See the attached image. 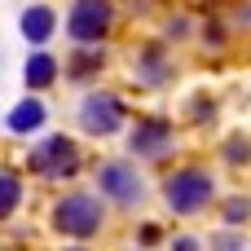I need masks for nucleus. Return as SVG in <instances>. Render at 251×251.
<instances>
[{"label": "nucleus", "mask_w": 251, "mask_h": 251, "mask_svg": "<svg viewBox=\"0 0 251 251\" xmlns=\"http://www.w3.org/2000/svg\"><path fill=\"white\" fill-rule=\"evenodd\" d=\"M212 194H216V185H212V176H207L203 168H181V172H172V176H168V185H163L168 207H172V212H181V216H190V212L207 207V199H212Z\"/></svg>", "instance_id": "f257e3e1"}, {"label": "nucleus", "mask_w": 251, "mask_h": 251, "mask_svg": "<svg viewBox=\"0 0 251 251\" xmlns=\"http://www.w3.org/2000/svg\"><path fill=\"white\" fill-rule=\"evenodd\" d=\"M53 225L71 238H93L101 229V203L93 194H66L57 207H53Z\"/></svg>", "instance_id": "f03ea898"}, {"label": "nucleus", "mask_w": 251, "mask_h": 251, "mask_svg": "<svg viewBox=\"0 0 251 251\" xmlns=\"http://www.w3.org/2000/svg\"><path fill=\"white\" fill-rule=\"evenodd\" d=\"M79 128L93 137H110L124 128V101L115 93H88L79 101Z\"/></svg>", "instance_id": "7ed1b4c3"}, {"label": "nucleus", "mask_w": 251, "mask_h": 251, "mask_svg": "<svg viewBox=\"0 0 251 251\" xmlns=\"http://www.w3.org/2000/svg\"><path fill=\"white\" fill-rule=\"evenodd\" d=\"M110 0H75L71 4V13H66V35L71 40H79V44H93V40H101L106 35V26H110Z\"/></svg>", "instance_id": "20e7f679"}, {"label": "nucleus", "mask_w": 251, "mask_h": 251, "mask_svg": "<svg viewBox=\"0 0 251 251\" xmlns=\"http://www.w3.org/2000/svg\"><path fill=\"white\" fill-rule=\"evenodd\" d=\"M31 172H40V176H71L75 168H79V150H75V141H66V137H44L35 150H31Z\"/></svg>", "instance_id": "39448f33"}, {"label": "nucleus", "mask_w": 251, "mask_h": 251, "mask_svg": "<svg viewBox=\"0 0 251 251\" xmlns=\"http://www.w3.org/2000/svg\"><path fill=\"white\" fill-rule=\"evenodd\" d=\"M97 185H101V194L115 199V203H137V199H141V176H137V168L124 163V159L101 163V168H97Z\"/></svg>", "instance_id": "423d86ee"}, {"label": "nucleus", "mask_w": 251, "mask_h": 251, "mask_svg": "<svg viewBox=\"0 0 251 251\" xmlns=\"http://www.w3.org/2000/svg\"><path fill=\"white\" fill-rule=\"evenodd\" d=\"M128 146H132L137 154L154 159V154H163V150L172 146V124H168V119H159V115H150V119H141V124L132 128Z\"/></svg>", "instance_id": "0eeeda50"}, {"label": "nucleus", "mask_w": 251, "mask_h": 251, "mask_svg": "<svg viewBox=\"0 0 251 251\" xmlns=\"http://www.w3.org/2000/svg\"><path fill=\"white\" fill-rule=\"evenodd\" d=\"M18 26H22V35H26L31 44H44V40L53 35L57 18H53V9H49V4H31V9H22Z\"/></svg>", "instance_id": "6e6552de"}, {"label": "nucleus", "mask_w": 251, "mask_h": 251, "mask_svg": "<svg viewBox=\"0 0 251 251\" xmlns=\"http://www.w3.org/2000/svg\"><path fill=\"white\" fill-rule=\"evenodd\" d=\"M44 119H49V110H44V101H40V97H26V101H18V106L9 110V128H13V132L44 128Z\"/></svg>", "instance_id": "1a4fd4ad"}, {"label": "nucleus", "mask_w": 251, "mask_h": 251, "mask_svg": "<svg viewBox=\"0 0 251 251\" xmlns=\"http://www.w3.org/2000/svg\"><path fill=\"white\" fill-rule=\"evenodd\" d=\"M22 75H26V88H49L53 79H57V62L49 57V53H31L26 57V66H22Z\"/></svg>", "instance_id": "9d476101"}, {"label": "nucleus", "mask_w": 251, "mask_h": 251, "mask_svg": "<svg viewBox=\"0 0 251 251\" xmlns=\"http://www.w3.org/2000/svg\"><path fill=\"white\" fill-rule=\"evenodd\" d=\"M137 75H141L146 84H159V79H168V66H163V49H159V44H150V49L137 57Z\"/></svg>", "instance_id": "9b49d317"}, {"label": "nucleus", "mask_w": 251, "mask_h": 251, "mask_svg": "<svg viewBox=\"0 0 251 251\" xmlns=\"http://www.w3.org/2000/svg\"><path fill=\"white\" fill-rule=\"evenodd\" d=\"M18 203H22V185H18V176H13V172H4V168H0V221H4Z\"/></svg>", "instance_id": "f8f14e48"}, {"label": "nucleus", "mask_w": 251, "mask_h": 251, "mask_svg": "<svg viewBox=\"0 0 251 251\" xmlns=\"http://www.w3.org/2000/svg\"><path fill=\"white\" fill-rule=\"evenodd\" d=\"M225 159H229V163H247L251 159V141L247 137H229V141H225Z\"/></svg>", "instance_id": "ddd939ff"}, {"label": "nucleus", "mask_w": 251, "mask_h": 251, "mask_svg": "<svg viewBox=\"0 0 251 251\" xmlns=\"http://www.w3.org/2000/svg\"><path fill=\"white\" fill-rule=\"evenodd\" d=\"M251 216V199H229L225 203V225H243Z\"/></svg>", "instance_id": "4468645a"}, {"label": "nucleus", "mask_w": 251, "mask_h": 251, "mask_svg": "<svg viewBox=\"0 0 251 251\" xmlns=\"http://www.w3.org/2000/svg\"><path fill=\"white\" fill-rule=\"evenodd\" d=\"M212 247H216V251H243V238H238V234H216Z\"/></svg>", "instance_id": "2eb2a0df"}, {"label": "nucleus", "mask_w": 251, "mask_h": 251, "mask_svg": "<svg viewBox=\"0 0 251 251\" xmlns=\"http://www.w3.org/2000/svg\"><path fill=\"white\" fill-rule=\"evenodd\" d=\"M172 251H199V238H176Z\"/></svg>", "instance_id": "dca6fc26"}]
</instances>
